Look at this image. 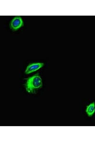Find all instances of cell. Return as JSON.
Wrapping results in <instances>:
<instances>
[{
	"mask_svg": "<svg viewBox=\"0 0 95 142\" xmlns=\"http://www.w3.org/2000/svg\"><path fill=\"white\" fill-rule=\"evenodd\" d=\"M24 25V23L22 18L19 16L14 17L10 23V29L13 31L18 30Z\"/></svg>",
	"mask_w": 95,
	"mask_h": 142,
	"instance_id": "7a4b0ae2",
	"label": "cell"
},
{
	"mask_svg": "<svg viewBox=\"0 0 95 142\" xmlns=\"http://www.w3.org/2000/svg\"><path fill=\"white\" fill-rule=\"evenodd\" d=\"M86 111L88 116H92L95 112V102H93L87 106Z\"/></svg>",
	"mask_w": 95,
	"mask_h": 142,
	"instance_id": "277c9868",
	"label": "cell"
},
{
	"mask_svg": "<svg viewBox=\"0 0 95 142\" xmlns=\"http://www.w3.org/2000/svg\"><path fill=\"white\" fill-rule=\"evenodd\" d=\"M24 84L26 90L28 93H34L43 86L42 79L38 73L26 79Z\"/></svg>",
	"mask_w": 95,
	"mask_h": 142,
	"instance_id": "6da1fadb",
	"label": "cell"
},
{
	"mask_svg": "<svg viewBox=\"0 0 95 142\" xmlns=\"http://www.w3.org/2000/svg\"><path fill=\"white\" fill-rule=\"evenodd\" d=\"M44 64L42 62H35L29 64L25 71L26 74H29L39 70L42 67Z\"/></svg>",
	"mask_w": 95,
	"mask_h": 142,
	"instance_id": "3957f363",
	"label": "cell"
}]
</instances>
